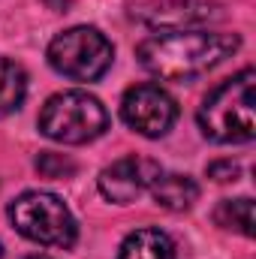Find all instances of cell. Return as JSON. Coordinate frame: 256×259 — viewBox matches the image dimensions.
I'll use <instances>...</instances> for the list:
<instances>
[{"mask_svg": "<svg viewBox=\"0 0 256 259\" xmlns=\"http://www.w3.org/2000/svg\"><path fill=\"white\" fill-rule=\"evenodd\" d=\"M241 46L238 33H208V30H166L160 36H148L139 42L136 58L151 75L169 78V81H187L196 78L217 64H223L229 55H235Z\"/></svg>", "mask_w": 256, "mask_h": 259, "instance_id": "cell-1", "label": "cell"}, {"mask_svg": "<svg viewBox=\"0 0 256 259\" xmlns=\"http://www.w3.org/2000/svg\"><path fill=\"white\" fill-rule=\"evenodd\" d=\"M199 127L211 142L244 145L256 136V72L247 66L220 81L199 106Z\"/></svg>", "mask_w": 256, "mask_h": 259, "instance_id": "cell-2", "label": "cell"}, {"mask_svg": "<svg viewBox=\"0 0 256 259\" xmlns=\"http://www.w3.org/2000/svg\"><path fill=\"white\" fill-rule=\"evenodd\" d=\"M9 223L18 235L42 247H72L78 226L64 199L46 190H27L9 202Z\"/></svg>", "mask_w": 256, "mask_h": 259, "instance_id": "cell-3", "label": "cell"}, {"mask_svg": "<svg viewBox=\"0 0 256 259\" xmlns=\"http://www.w3.org/2000/svg\"><path fill=\"white\" fill-rule=\"evenodd\" d=\"M39 130L61 145H88L109 130V112L84 91H64L46 100L39 112Z\"/></svg>", "mask_w": 256, "mask_h": 259, "instance_id": "cell-4", "label": "cell"}, {"mask_svg": "<svg viewBox=\"0 0 256 259\" xmlns=\"http://www.w3.org/2000/svg\"><path fill=\"white\" fill-rule=\"evenodd\" d=\"M46 55H49L52 69L72 81H97L109 72V66L115 61V49L106 39V33H100L97 27H88V24H78V27L58 33L49 42Z\"/></svg>", "mask_w": 256, "mask_h": 259, "instance_id": "cell-5", "label": "cell"}, {"mask_svg": "<svg viewBox=\"0 0 256 259\" xmlns=\"http://www.w3.org/2000/svg\"><path fill=\"white\" fill-rule=\"evenodd\" d=\"M121 118L139 136L160 139L178 121V103L160 84H133L121 100Z\"/></svg>", "mask_w": 256, "mask_h": 259, "instance_id": "cell-6", "label": "cell"}, {"mask_svg": "<svg viewBox=\"0 0 256 259\" xmlns=\"http://www.w3.org/2000/svg\"><path fill=\"white\" fill-rule=\"evenodd\" d=\"M163 169L154 160L130 154V157H121L118 163H112L100 172V193L115 205H130L133 199H139L154 184V178Z\"/></svg>", "mask_w": 256, "mask_h": 259, "instance_id": "cell-7", "label": "cell"}, {"mask_svg": "<svg viewBox=\"0 0 256 259\" xmlns=\"http://www.w3.org/2000/svg\"><path fill=\"white\" fill-rule=\"evenodd\" d=\"M217 9L220 6L211 0H154L148 6H142L136 15L148 27H160L166 33V30H184L193 24H205L220 15Z\"/></svg>", "mask_w": 256, "mask_h": 259, "instance_id": "cell-8", "label": "cell"}, {"mask_svg": "<svg viewBox=\"0 0 256 259\" xmlns=\"http://www.w3.org/2000/svg\"><path fill=\"white\" fill-rule=\"evenodd\" d=\"M148 190L154 196V202L166 211H187L199 199V184L190 175H163L160 172Z\"/></svg>", "mask_w": 256, "mask_h": 259, "instance_id": "cell-9", "label": "cell"}, {"mask_svg": "<svg viewBox=\"0 0 256 259\" xmlns=\"http://www.w3.org/2000/svg\"><path fill=\"white\" fill-rule=\"evenodd\" d=\"M118 259H175V244L163 229H136L124 238Z\"/></svg>", "mask_w": 256, "mask_h": 259, "instance_id": "cell-10", "label": "cell"}, {"mask_svg": "<svg viewBox=\"0 0 256 259\" xmlns=\"http://www.w3.org/2000/svg\"><path fill=\"white\" fill-rule=\"evenodd\" d=\"M24 97H27V72H24V66L9 61V58H0V118L18 112Z\"/></svg>", "mask_w": 256, "mask_h": 259, "instance_id": "cell-11", "label": "cell"}, {"mask_svg": "<svg viewBox=\"0 0 256 259\" xmlns=\"http://www.w3.org/2000/svg\"><path fill=\"white\" fill-rule=\"evenodd\" d=\"M214 223L220 229H232L241 232L244 238L253 235V199L241 196V199H223L214 208Z\"/></svg>", "mask_w": 256, "mask_h": 259, "instance_id": "cell-12", "label": "cell"}, {"mask_svg": "<svg viewBox=\"0 0 256 259\" xmlns=\"http://www.w3.org/2000/svg\"><path fill=\"white\" fill-rule=\"evenodd\" d=\"M36 169H39L46 178H66V175H72V172H75V163H72V160H66V157H61V154L46 151V154H39V157H36Z\"/></svg>", "mask_w": 256, "mask_h": 259, "instance_id": "cell-13", "label": "cell"}, {"mask_svg": "<svg viewBox=\"0 0 256 259\" xmlns=\"http://www.w3.org/2000/svg\"><path fill=\"white\" fill-rule=\"evenodd\" d=\"M208 175L214 178V181H235L238 178V163H232V160H220V163H211L208 166Z\"/></svg>", "mask_w": 256, "mask_h": 259, "instance_id": "cell-14", "label": "cell"}, {"mask_svg": "<svg viewBox=\"0 0 256 259\" xmlns=\"http://www.w3.org/2000/svg\"><path fill=\"white\" fill-rule=\"evenodd\" d=\"M24 259H49V256H42V253H33V256H24Z\"/></svg>", "mask_w": 256, "mask_h": 259, "instance_id": "cell-15", "label": "cell"}, {"mask_svg": "<svg viewBox=\"0 0 256 259\" xmlns=\"http://www.w3.org/2000/svg\"><path fill=\"white\" fill-rule=\"evenodd\" d=\"M0 259H3V244H0Z\"/></svg>", "mask_w": 256, "mask_h": 259, "instance_id": "cell-16", "label": "cell"}]
</instances>
